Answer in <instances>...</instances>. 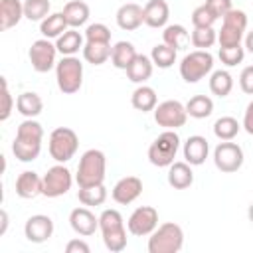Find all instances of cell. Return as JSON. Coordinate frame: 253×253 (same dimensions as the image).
<instances>
[{
  "label": "cell",
  "mask_w": 253,
  "mask_h": 253,
  "mask_svg": "<svg viewBox=\"0 0 253 253\" xmlns=\"http://www.w3.org/2000/svg\"><path fill=\"white\" fill-rule=\"evenodd\" d=\"M42 138H43V128L38 121L26 119L24 123L18 125L16 138L12 142V152L20 162H32L40 156L42 150Z\"/></svg>",
  "instance_id": "1"
},
{
  "label": "cell",
  "mask_w": 253,
  "mask_h": 253,
  "mask_svg": "<svg viewBox=\"0 0 253 253\" xmlns=\"http://www.w3.org/2000/svg\"><path fill=\"white\" fill-rule=\"evenodd\" d=\"M105 172H107V158H105V154L101 150H97V148H89L79 158L75 182H77L79 188L97 186V184L105 182Z\"/></svg>",
  "instance_id": "2"
},
{
  "label": "cell",
  "mask_w": 253,
  "mask_h": 253,
  "mask_svg": "<svg viewBox=\"0 0 253 253\" xmlns=\"http://www.w3.org/2000/svg\"><path fill=\"white\" fill-rule=\"evenodd\" d=\"M99 229L103 243L111 253H121L126 247V229L119 210H103L99 215Z\"/></svg>",
  "instance_id": "3"
},
{
  "label": "cell",
  "mask_w": 253,
  "mask_h": 253,
  "mask_svg": "<svg viewBox=\"0 0 253 253\" xmlns=\"http://www.w3.org/2000/svg\"><path fill=\"white\" fill-rule=\"evenodd\" d=\"M148 253H178L184 247V231L178 223L166 221L148 237Z\"/></svg>",
  "instance_id": "4"
},
{
  "label": "cell",
  "mask_w": 253,
  "mask_h": 253,
  "mask_svg": "<svg viewBox=\"0 0 253 253\" xmlns=\"http://www.w3.org/2000/svg\"><path fill=\"white\" fill-rule=\"evenodd\" d=\"M57 87L65 95H73L81 89L83 83V63L75 55H63L55 65Z\"/></svg>",
  "instance_id": "5"
},
{
  "label": "cell",
  "mask_w": 253,
  "mask_h": 253,
  "mask_svg": "<svg viewBox=\"0 0 253 253\" xmlns=\"http://www.w3.org/2000/svg\"><path fill=\"white\" fill-rule=\"evenodd\" d=\"M47 148H49V156L63 164L67 160H71L79 148V138L75 134L73 128L69 126H57L51 130L49 134V142H47Z\"/></svg>",
  "instance_id": "6"
},
{
  "label": "cell",
  "mask_w": 253,
  "mask_h": 253,
  "mask_svg": "<svg viewBox=\"0 0 253 253\" xmlns=\"http://www.w3.org/2000/svg\"><path fill=\"white\" fill-rule=\"evenodd\" d=\"M178 148H180V136H178V132L174 128H166L148 146V160H150V164H154L158 168L170 166L174 162V158H176Z\"/></svg>",
  "instance_id": "7"
},
{
  "label": "cell",
  "mask_w": 253,
  "mask_h": 253,
  "mask_svg": "<svg viewBox=\"0 0 253 253\" xmlns=\"http://www.w3.org/2000/svg\"><path fill=\"white\" fill-rule=\"evenodd\" d=\"M213 69V55L208 49H196L182 57L180 75L186 83H198Z\"/></svg>",
  "instance_id": "8"
},
{
  "label": "cell",
  "mask_w": 253,
  "mask_h": 253,
  "mask_svg": "<svg viewBox=\"0 0 253 253\" xmlns=\"http://www.w3.org/2000/svg\"><path fill=\"white\" fill-rule=\"evenodd\" d=\"M186 119H188L186 105H182L176 99L162 101L154 109V121H156L158 126H164V128H174L176 130V128L186 125Z\"/></svg>",
  "instance_id": "9"
},
{
  "label": "cell",
  "mask_w": 253,
  "mask_h": 253,
  "mask_svg": "<svg viewBox=\"0 0 253 253\" xmlns=\"http://www.w3.org/2000/svg\"><path fill=\"white\" fill-rule=\"evenodd\" d=\"M213 164L217 170L231 174L243 166V150L237 142L221 140L213 150Z\"/></svg>",
  "instance_id": "10"
},
{
  "label": "cell",
  "mask_w": 253,
  "mask_h": 253,
  "mask_svg": "<svg viewBox=\"0 0 253 253\" xmlns=\"http://www.w3.org/2000/svg\"><path fill=\"white\" fill-rule=\"evenodd\" d=\"M71 184H73V176H71L69 168H65L63 164L57 162L43 176V196L45 198H59V196L69 192Z\"/></svg>",
  "instance_id": "11"
},
{
  "label": "cell",
  "mask_w": 253,
  "mask_h": 253,
  "mask_svg": "<svg viewBox=\"0 0 253 253\" xmlns=\"http://www.w3.org/2000/svg\"><path fill=\"white\" fill-rule=\"evenodd\" d=\"M30 55V63L38 73H47L49 69H53L55 63V55H57V47L55 43H51L47 38L36 40L28 51Z\"/></svg>",
  "instance_id": "12"
},
{
  "label": "cell",
  "mask_w": 253,
  "mask_h": 253,
  "mask_svg": "<svg viewBox=\"0 0 253 253\" xmlns=\"http://www.w3.org/2000/svg\"><path fill=\"white\" fill-rule=\"evenodd\" d=\"M158 227V211L152 206H140L136 208L126 221V229L136 235V237H144L150 235L154 229Z\"/></svg>",
  "instance_id": "13"
},
{
  "label": "cell",
  "mask_w": 253,
  "mask_h": 253,
  "mask_svg": "<svg viewBox=\"0 0 253 253\" xmlns=\"http://www.w3.org/2000/svg\"><path fill=\"white\" fill-rule=\"evenodd\" d=\"M24 233L26 239L32 243H43L53 235V221L49 215L43 213H36L32 217H28L26 225H24Z\"/></svg>",
  "instance_id": "14"
},
{
  "label": "cell",
  "mask_w": 253,
  "mask_h": 253,
  "mask_svg": "<svg viewBox=\"0 0 253 253\" xmlns=\"http://www.w3.org/2000/svg\"><path fill=\"white\" fill-rule=\"evenodd\" d=\"M142 194V180L136 178V176H125L121 178L115 186H113V200L121 206H126V204H132L138 196Z\"/></svg>",
  "instance_id": "15"
},
{
  "label": "cell",
  "mask_w": 253,
  "mask_h": 253,
  "mask_svg": "<svg viewBox=\"0 0 253 253\" xmlns=\"http://www.w3.org/2000/svg\"><path fill=\"white\" fill-rule=\"evenodd\" d=\"M69 225H71V229H73L77 235L89 237V235H93V233L99 229V217H95V213H93L87 206L75 208V210L69 213Z\"/></svg>",
  "instance_id": "16"
},
{
  "label": "cell",
  "mask_w": 253,
  "mask_h": 253,
  "mask_svg": "<svg viewBox=\"0 0 253 253\" xmlns=\"http://www.w3.org/2000/svg\"><path fill=\"white\" fill-rule=\"evenodd\" d=\"M16 194L22 200H34L40 194H43V178L38 176L34 170H24L16 178Z\"/></svg>",
  "instance_id": "17"
},
{
  "label": "cell",
  "mask_w": 253,
  "mask_h": 253,
  "mask_svg": "<svg viewBox=\"0 0 253 253\" xmlns=\"http://www.w3.org/2000/svg\"><path fill=\"white\" fill-rule=\"evenodd\" d=\"M115 18H117V26L121 30L132 32L144 24V10H142V6L134 4V2H126L117 10Z\"/></svg>",
  "instance_id": "18"
},
{
  "label": "cell",
  "mask_w": 253,
  "mask_h": 253,
  "mask_svg": "<svg viewBox=\"0 0 253 253\" xmlns=\"http://www.w3.org/2000/svg\"><path fill=\"white\" fill-rule=\"evenodd\" d=\"M144 24L148 28H166L170 18V6L166 0H148L144 6Z\"/></svg>",
  "instance_id": "19"
},
{
  "label": "cell",
  "mask_w": 253,
  "mask_h": 253,
  "mask_svg": "<svg viewBox=\"0 0 253 253\" xmlns=\"http://www.w3.org/2000/svg\"><path fill=\"white\" fill-rule=\"evenodd\" d=\"M208 152H210V144L204 136L200 134H192L188 136V140L184 142V160L192 166H200L206 162L208 158Z\"/></svg>",
  "instance_id": "20"
},
{
  "label": "cell",
  "mask_w": 253,
  "mask_h": 253,
  "mask_svg": "<svg viewBox=\"0 0 253 253\" xmlns=\"http://www.w3.org/2000/svg\"><path fill=\"white\" fill-rule=\"evenodd\" d=\"M194 182V172H192V164L184 162H172L168 166V184L174 190H186L190 188Z\"/></svg>",
  "instance_id": "21"
},
{
  "label": "cell",
  "mask_w": 253,
  "mask_h": 253,
  "mask_svg": "<svg viewBox=\"0 0 253 253\" xmlns=\"http://www.w3.org/2000/svg\"><path fill=\"white\" fill-rule=\"evenodd\" d=\"M24 18V4L20 0H0V30L18 26Z\"/></svg>",
  "instance_id": "22"
},
{
  "label": "cell",
  "mask_w": 253,
  "mask_h": 253,
  "mask_svg": "<svg viewBox=\"0 0 253 253\" xmlns=\"http://www.w3.org/2000/svg\"><path fill=\"white\" fill-rule=\"evenodd\" d=\"M16 109H18V113H20L22 117L34 119V117H38V115L43 111V101H42V97H40L38 93H34V91H24V93H20L18 99H16Z\"/></svg>",
  "instance_id": "23"
},
{
  "label": "cell",
  "mask_w": 253,
  "mask_h": 253,
  "mask_svg": "<svg viewBox=\"0 0 253 253\" xmlns=\"http://www.w3.org/2000/svg\"><path fill=\"white\" fill-rule=\"evenodd\" d=\"M152 69H154L152 59H150L148 55H140V53H138V55L134 57V61L126 67V77H128L132 83L142 85L144 81H148V79H150Z\"/></svg>",
  "instance_id": "24"
},
{
  "label": "cell",
  "mask_w": 253,
  "mask_h": 253,
  "mask_svg": "<svg viewBox=\"0 0 253 253\" xmlns=\"http://www.w3.org/2000/svg\"><path fill=\"white\" fill-rule=\"evenodd\" d=\"M83 36L77 32V28H67L55 42V47L61 55H75L79 49H83Z\"/></svg>",
  "instance_id": "25"
},
{
  "label": "cell",
  "mask_w": 253,
  "mask_h": 253,
  "mask_svg": "<svg viewBox=\"0 0 253 253\" xmlns=\"http://www.w3.org/2000/svg\"><path fill=\"white\" fill-rule=\"evenodd\" d=\"M130 103L136 111H142V113H148V111H154L156 105H158V97H156V91L148 85H138L134 91H132V97H130Z\"/></svg>",
  "instance_id": "26"
},
{
  "label": "cell",
  "mask_w": 253,
  "mask_h": 253,
  "mask_svg": "<svg viewBox=\"0 0 253 253\" xmlns=\"http://www.w3.org/2000/svg\"><path fill=\"white\" fill-rule=\"evenodd\" d=\"M63 16L69 28H79L89 20V6L81 0H69L63 6Z\"/></svg>",
  "instance_id": "27"
},
{
  "label": "cell",
  "mask_w": 253,
  "mask_h": 253,
  "mask_svg": "<svg viewBox=\"0 0 253 253\" xmlns=\"http://www.w3.org/2000/svg\"><path fill=\"white\" fill-rule=\"evenodd\" d=\"M83 57L87 63L91 65H103L109 57H111V43H105V42H85L83 45Z\"/></svg>",
  "instance_id": "28"
},
{
  "label": "cell",
  "mask_w": 253,
  "mask_h": 253,
  "mask_svg": "<svg viewBox=\"0 0 253 253\" xmlns=\"http://www.w3.org/2000/svg\"><path fill=\"white\" fill-rule=\"evenodd\" d=\"M136 55L138 53H136V49H134V45L130 42H117L113 45V51H111V61H113V65L117 69H125L126 71V67L134 61Z\"/></svg>",
  "instance_id": "29"
},
{
  "label": "cell",
  "mask_w": 253,
  "mask_h": 253,
  "mask_svg": "<svg viewBox=\"0 0 253 253\" xmlns=\"http://www.w3.org/2000/svg\"><path fill=\"white\" fill-rule=\"evenodd\" d=\"M67 28H69V26H67V22H65L63 12L49 14V16L43 18L42 24H40V32H42V36L47 38V40H49V38H59Z\"/></svg>",
  "instance_id": "30"
},
{
  "label": "cell",
  "mask_w": 253,
  "mask_h": 253,
  "mask_svg": "<svg viewBox=\"0 0 253 253\" xmlns=\"http://www.w3.org/2000/svg\"><path fill=\"white\" fill-rule=\"evenodd\" d=\"M186 113L192 119H208L213 113V101L208 95H194L186 103Z\"/></svg>",
  "instance_id": "31"
},
{
  "label": "cell",
  "mask_w": 253,
  "mask_h": 253,
  "mask_svg": "<svg viewBox=\"0 0 253 253\" xmlns=\"http://www.w3.org/2000/svg\"><path fill=\"white\" fill-rule=\"evenodd\" d=\"M188 40H190V34H188V30H186L182 24H170V26H166L164 32H162V42H164L166 45L174 47L176 51L182 49V47L188 43Z\"/></svg>",
  "instance_id": "32"
},
{
  "label": "cell",
  "mask_w": 253,
  "mask_h": 253,
  "mask_svg": "<svg viewBox=\"0 0 253 253\" xmlns=\"http://www.w3.org/2000/svg\"><path fill=\"white\" fill-rule=\"evenodd\" d=\"M233 89V77L225 69H217L210 77V91L217 97H227Z\"/></svg>",
  "instance_id": "33"
},
{
  "label": "cell",
  "mask_w": 253,
  "mask_h": 253,
  "mask_svg": "<svg viewBox=\"0 0 253 253\" xmlns=\"http://www.w3.org/2000/svg\"><path fill=\"white\" fill-rule=\"evenodd\" d=\"M241 125L237 123V119L233 117H219L215 123H213V134L219 138V140H233L239 132Z\"/></svg>",
  "instance_id": "34"
},
{
  "label": "cell",
  "mask_w": 253,
  "mask_h": 253,
  "mask_svg": "<svg viewBox=\"0 0 253 253\" xmlns=\"http://www.w3.org/2000/svg\"><path fill=\"white\" fill-rule=\"evenodd\" d=\"M77 198H79V202H81L83 206H87V208H91V206H101V204H105V200H107V190H105L103 184L79 188Z\"/></svg>",
  "instance_id": "35"
},
{
  "label": "cell",
  "mask_w": 253,
  "mask_h": 253,
  "mask_svg": "<svg viewBox=\"0 0 253 253\" xmlns=\"http://www.w3.org/2000/svg\"><path fill=\"white\" fill-rule=\"evenodd\" d=\"M150 59H152V63H154L156 67L168 69V67H172L174 61H176V49L170 47V45H166V43L162 42V43H158V45L152 47Z\"/></svg>",
  "instance_id": "36"
},
{
  "label": "cell",
  "mask_w": 253,
  "mask_h": 253,
  "mask_svg": "<svg viewBox=\"0 0 253 253\" xmlns=\"http://www.w3.org/2000/svg\"><path fill=\"white\" fill-rule=\"evenodd\" d=\"M49 14V0H26L24 2V18L30 22H42Z\"/></svg>",
  "instance_id": "37"
},
{
  "label": "cell",
  "mask_w": 253,
  "mask_h": 253,
  "mask_svg": "<svg viewBox=\"0 0 253 253\" xmlns=\"http://www.w3.org/2000/svg\"><path fill=\"white\" fill-rule=\"evenodd\" d=\"M243 32H245V30H239V28H235V26L221 24V30L217 32V43H219V47H233V45H239L241 40H243Z\"/></svg>",
  "instance_id": "38"
},
{
  "label": "cell",
  "mask_w": 253,
  "mask_h": 253,
  "mask_svg": "<svg viewBox=\"0 0 253 253\" xmlns=\"http://www.w3.org/2000/svg\"><path fill=\"white\" fill-rule=\"evenodd\" d=\"M190 42L198 49H208L217 42V32L213 28H194Z\"/></svg>",
  "instance_id": "39"
},
{
  "label": "cell",
  "mask_w": 253,
  "mask_h": 253,
  "mask_svg": "<svg viewBox=\"0 0 253 253\" xmlns=\"http://www.w3.org/2000/svg\"><path fill=\"white\" fill-rule=\"evenodd\" d=\"M217 16L211 12V8L208 4H202L198 8H194L192 12V24L194 28H213Z\"/></svg>",
  "instance_id": "40"
},
{
  "label": "cell",
  "mask_w": 253,
  "mask_h": 253,
  "mask_svg": "<svg viewBox=\"0 0 253 253\" xmlns=\"http://www.w3.org/2000/svg\"><path fill=\"white\" fill-rule=\"evenodd\" d=\"M217 55H219V59H221L223 65L233 67V65H237V63L243 61L245 49L241 47V43H239V45H233V47H219V53H217Z\"/></svg>",
  "instance_id": "41"
},
{
  "label": "cell",
  "mask_w": 253,
  "mask_h": 253,
  "mask_svg": "<svg viewBox=\"0 0 253 253\" xmlns=\"http://www.w3.org/2000/svg\"><path fill=\"white\" fill-rule=\"evenodd\" d=\"M85 40L87 42H105V43H111V30L105 24H101V22L89 24L87 30H85Z\"/></svg>",
  "instance_id": "42"
},
{
  "label": "cell",
  "mask_w": 253,
  "mask_h": 253,
  "mask_svg": "<svg viewBox=\"0 0 253 253\" xmlns=\"http://www.w3.org/2000/svg\"><path fill=\"white\" fill-rule=\"evenodd\" d=\"M223 24H229V26H235L239 30H245L247 28V14L243 10H237V8H231L223 18Z\"/></svg>",
  "instance_id": "43"
},
{
  "label": "cell",
  "mask_w": 253,
  "mask_h": 253,
  "mask_svg": "<svg viewBox=\"0 0 253 253\" xmlns=\"http://www.w3.org/2000/svg\"><path fill=\"white\" fill-rule=\"evenodd\" d=\"M12 107H14V101H12L10 89H8L6 79L2 77V111H0V121H8V119H10V115H12Z\"/></svg>",
  "instance_id": "44"
},
{
  "label": "cell",
  "mask_w": 253,
  "mask_h": 253,
  "mask_svg": "<svg viewBox=\"0 0 253 253\" xmlns=\"http://www.w3.org/2000/svg\"><path fill=\"white\" fill-rule=\"evenodd\" d=\"M239 87L243 93L253 95V65H247L239 75Z\"/></svg>",
  "instance_id": "45"
},
{
  "label": "cell",
  "mask_w": 253,
  "mask_h": 253,
  "mask_svg": "<svg viewBox=\"0 0 253 253\" xmlns=\"http://www.w3.org/2000/svg\"><path fill=\"white\" fill-rule=\"evenodd\" d=\"M206 4L211 8V12L217 16V18H223L233 6H231V0H206Z\"/></svg>",
  "instance_id": "46"
},
{
  "label": "cell",
  "mask_w": 253,
  "mask_h": 253,
  "mask_svg": "<svg viewBox=\"0 0 253 253\" xmlns=\"http://www.w3.org/2000/svg\"><path fill=\"white\" fill-rule=\"evenodd\" d=\"M89 251H91V247L83 239H71L65 245V253H89Z\"/></svg>",
  "instance_id": "47"
},
{
  "label": "cell",
  "mask_w": 253,
  "mask_h": 253,
  "mask_svg": "<svg viewBox=\"0 0 253 253\" xmlns=\"http://www.w3.org/2000/svg\"><path fill=\"white\" fill-rule=\"evenodd\" d=\"M251 136H253V101L247 105V109H245V115H243V125H241Z\"/></svg>",
  "instance_id": "48"
},
{
  "label": "cell",
  "mask_w": 253,
  "mask_h": 253,
  "mask_svg": "<svg viewBox=\"0 0 253 253\" xmlns=\"http://www.w3.org/2000/svg\"><path fill=\"white\" fill-rule=\"evenodd\" d=\"M0 219H2L0 235H4V233H6V227H8V213H6V210H2V211H0Z\"/></svg>",
  "instance_id": "49"
},
{
  "label": "cell",
  "mask_w": 253,
  "mask_h": 253,
  "mask_svg": "<svg viewBox=\"0 0 253 253\" xmlns=\"http://www.w3.org/2000/svg\"><path fill=\"white\" fill-rule=\"evenodd\" d=\"M245 47H247V51H249V53H253V30L245 36Z\"/></svg>",
  "instance_id": "50"
},
{
  "label": "cell",
  "mask_w": 253,
  "mask_h": 253,
  "mask_svg": "<svg viewBox=\"0 0 253 253\" xmlns=\"http://www.w3.org/2000/svg\"><path fill=\"white\" fill-rule=\"evenodd\" d=\"M247 217H249V221L253 223V202H251V206H249V210H247Z\"/></svg>",
  "instance_id": "51"
}]
</instances>
